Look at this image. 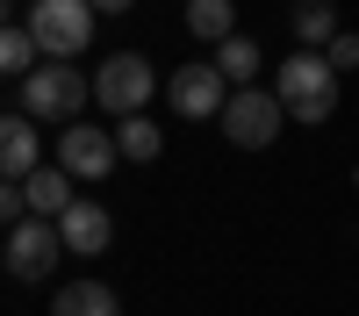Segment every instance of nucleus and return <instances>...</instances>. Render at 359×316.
Segmentation results:
<instances>
[{
	"mask_svg": "<svg viewBox=\"0 0 359 316\" xmlns=\"http://www.w3.org/2000/svg\"><path fill=\"white\" fill-rule=\"evenodd\" d=\"M273 94L287 108V123H331V108H338V72H331V57L323 50H294L273 65Z\"/></svg>",
	"mask_w": 359,
	"mask_h": 316,
	"instance_id": "obj_1",
	"label": "nucleus"
},
{
	"mask_svg": "<svg viewBox=\"0 0 359 316\" xmlns=\"http://www.w3.org/2000/svg\"><path fill=\"white\" fill-rule=\"evenodd\" d=\"M29 29H36L43 57L72 65V57L94 43V8H86V0H36V8H29Z\"/></svg>",
	"mask_w": 359,
	"mask_h": 316,
	"instance_id": "obj_4",
	"label": "nucleus"
},
{
	"mask_svg": "<svg viewBox=\"0 0 359 316\" xmlns=\"http://www.w3.org/2000/svg\"><path fill=\"white\" fill-rule=\"evenodd\" d=\"M352 180H359V172H352Z\"/></svg>",
	"mask_w": 359,
	"mask_h": 316,
	"instance_id": "obj_21",
	"label": "nucleus"
},
{
	"mask_svg": "<svg viewBox=\"0 0 359 316\" xmlns=\"http://www.w3.org/2000/svg\"><path fill=\"white\" fill-rule=\"evenodd\" d=\"M22 194H29V216H43V223H57V216H65L72 201H79L65 165H43V172H29V180H22Z\"/></svg>",
	"mask_w": 359,
	"mask_h": 316,
	"instance_id": "obj_11",
	"label": "nucleus"
},
{
	"mask_svg": "<svg viewBox=\"0 0 359 316\" xmlns=\"http://www.w3.org/2000/svg\"><path fill=\"white\" fill-rule=\"evenodd\" d=\"M86 8H94V15H130L137 0H86Z\"/></svg>",
	"mask_w": 359,
	"mask_h": 316,
	"instance_id": "obj_20",
	"label": "nucleus"
},
{
	"mask_svg": "<svg viewBox=\"0 0 359 316\" xmlns=\"http://www.w3.org/2000/svg\"><path fill=\"white\" fill-rule=\"evenodd\" d=\"M36 65H43V43H36V29H29V22H15L8 36H0V72H8V79H29Z\"/></svg>",
	"mask_w": 359,
	"mask_h": 316,
	"instance_id": "obj_14",
	"label": "nucleus"
},
{
	"mask_svg": "<svg viewBox=\"0 0 359 316\" xmlns=\"http://www.w3.org/2000/svg\"><path fill=\"white\" fill-rule=\"evenodd\" d=\"M57 259H72V252H65V238H57V223L29 216V223H15V230H8V273H15V280L36 287V280L57 266Z\"/></svg>",
	"mask_w": 359,
	"mask_h": 316,
	"instance_id": "obj_6",
	"label": "nucleus"
},
{
	"mask_svg": "<svg viewBox=\"0 0 359 316\" xmlns=\"http://www.w3.org/2000/svg\"><path fill=\"white\" fill-rule=\"evenodd\" d=\"M280 123H287V108H280V94H266V86H237L230 108H223V137L237 151H266V144L280 137Z\"/></svg>",
	"mask_w": 359,
	"mask_h": 316,
	"instance_id": "obj_5",
	"label": "nucleus"
},
{
	"mask_svg": "<svg viewBox=\"0 0 359 316\" xmlns=\"http://www.w3.org/2000/svg\"><path fill=\"white\" fill-rule=\"evenodd\" d=\"M287 29L302 36V50H331V43L345 36V29H338V8H331V0H294Z\"/></svg>",
	"mask_w": 359,
	"mask_h": 316,
	"instance_id": "obj_12",
	"label": "nucleus"
},
{
	"mask_svg": "<svg viewBox=\"0 0 359 316\" xmlns=\"http://www.w3.org/2000/svg\"><path fill=\"white\" fill-rule=\"evenodd\" d=\"M165 101H172V115H187V123H208V115L230 108V86H223L216 65H180L165 79Z\"/></svg>",
	"mask_w": 359,
	"mask_h": 316,
	"instance_id": "obj_8",
	"label": "nucleus"
},
{
	"mask_svg": "<svg viewBox=\"0 0 359 316\" xmlns=\"http://www.w3.org/2000/svg\"><path fill=\"white\" fill-rule=\"evenodd\" d=\"M323 57H331V72H352V65H359V36L345 29V36H338L331 50H323Z\"/></svg>",
	"mask_w": 359,
	"mask_h": 316,
	"instance_id": "obj_19",
	"label": "nucleus"
},
{
	"mask_svg": "<svg viewBox=\"0 0 359 316\" xmlns=\"http://www.w3.org/2000/svg\"><path fill=\"white\" fill-rule=\"evenodd\" d=\"M50 316H123V302H115V287H101V280H72V287H57Z\"/></svg>",
	"mask_w": 359,
	"mask_h": 316,
	"instance_id": "obj_13",
	"label": "nucleus"
},
{
	"mask_svg": "<svg viewBox=\"0 0 359 316\" xmlns=\"http://www.w3.org/2000/svg\"><path fill=\"white\" fill-rule=\"evenodd\" d=\"M36 130H43V123H29L22 108L0 123V172H8L15 187L29 180V172H43V137H36Z\"/></svg>",
	"mask_w": 359,
	"mask_h": 316,
	"instance_id": "obj_10",
	"label": "nucleus"
},
{
	"mask_svg": "<svg viewBox=\"0 0 359 316\" xmlns=\"http://www.w3.org/2000/svg\"><path fill=\"white\" fill-rule=\"evenodd\" d=\"M216 72H223V79H259V43H252V36L216 43Z\"/></svg>",
	"mask_w": 359,
	"mask_h": 316,
	"instance_id": "obj_17",
	"label": "nucleus"
},
{
	"mask_svg": "<svg viewBox=\"0 0 359 316\" xmlns=\"http://www.w3.org/2000/svg\"><path fill=\"white\" fill-rule=\"evenodd\" d=\"M158 94V72L144 65L137 50H115V57H101V72H94V101H101V115H144V101Z\"/></svg>",
	"mask_w": 359,
	"mask_h": 316,
	"instance_id": "obj_3",
	"label": "nucleus"
},
{
	"mask_svg": "<svg viewBox=\"0 0 359 316\" xmlns=\"http://www.w3.org/2000/svg\"><path fill=\"white\" fill-rule=\"evenodd\" d=\"M57 238H65V252L72 259H101L108 252V238H115V223H108V209H101V201H72V209L65 216H57Z\"/></svg>",
	"mask_w": 359,
	"mask_h": 316,
	"instance_id": "obj_9",
	"label": "nucleus"
},
{
	"mask_svg": "<svg viewBox=\"0 0 359 316\" xmlns=\"http://www.w3.org/2000/svg\"><path fill=\"white\" fill-rule=\"evenodd\" d=\"M187 29L201 43H230L237 36V15H230V0H187Z\"/></svg>",
	"mask_w": 359,
	"mask_h": 316,
	"instance_id": "obj_15",
	"label": "nucleus"
},
{
	"mask_svg": "<svg viewBox=\"0 0 359 316\" xmlns=\"http://www.w3.org/2000/svg\"><path fill=\"white\" fill-rule=\"evenodd\" d=\"M0 223H8V230H15V223H29V194H22L15 180H8V194H0Z\"/></svg>",
	"mask_w": 359,
	"mask_h": 316,
	"instance_id": "obj_18",
	"label": "nucleus"
},
{
	"mask_svg": "<svg viewBox=\"0 0 359 316\" xmlns=\"http://www.w3.org/2000/svg\"><path fill=\"white\" fill-rule=\"evenodd\" d=\"M115 130H94V123H65V137H57V165L72 172V180H108L115 172Z\"/></svg>",
	"mask_w": 359,
	"mask_h": 316,
	"instance_id": "obj_7",
	"label": "nucleus"
},
{
	"mask_svg": "<svg viewBox=\"0 0 359 316\" xmlns=\"http://www.w3.org/2000/svg\"><path fill=\"white\" fill-rule=\"evenodd\" d=\"M158 144H165V137H158V123H144V115L115 123V151H123L130 165H151V158H158Z\"/></svg>",
	"mask_w": 359,
	"mask_h": 316,
	"instance_id": "obj_16",
	"label": "nucleus"
},
{
	"mask_svg": "<svg viewBox=\"0 0 359 316\" xmlns=\"http://www.w3.org/2000/svg\"><path fill=\"white\" fill-rule=\"evenodd\" d=\"M94 101V79L57 65V57H43L29 79H15V108L29 115V123H79V108Z\"/></svg>",
	"mask_w": 359,
	"mask_h": 316,
	"instance_id": "obj_2",
	"label": "nucleus"
}]
</instances>
